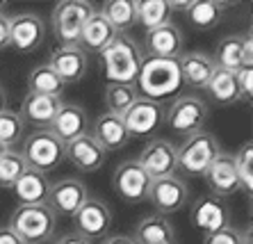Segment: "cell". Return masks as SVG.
I'll use <instances>...</instances> for the list:
<instances>
[{
    "label": "cell",
    "mask_w": 253,
    "mask_h": 244,
    "mask_svg": "<svg viewBox=\"0 0 253 244\" xmlns=\"http://www.w3.org/2000/svg\"><path fill=\"white\" fill-rule=\"evenodd\" d=\"M137 91L144 94V98L160 103L162 98L178 94L183 87V78L178 69V60H162V57H148L144 55L141 69L135 80Z\"/></svg>",
    "instance_id": "1"
},
{
    "label": "cell",
    "mask_w": 253,
    "mask_h": 244,
    "mask_svg": "<svg viewBox=\"0 0 253 244\" xmlns=\"http://www.w3.org/2000/svg\"><path fill=\"white\" fill-rule=\"evenodd\" d=\"M100 60L105 66V76L110 82L117 84H135L137 73L144 62L139 43L128 35H117L112 43L100 53Z\"/></svg>",
    "instance_id": "2"
},
{
    "label": "cell",
    "mask_w": 253,
    "mask_h": 244,
    "mask_svg": "<svg viewBox=\"0 0 253 244\" xmlns=\"http://www.w3.org/2000/svg\"><path fill=\"white\" fill-rule=\"evenodd\" d=\"M57 226V214L46 203L39 205H18L9 217L7 228H12L23 244H43L53 238Z\"/></svg>",
    "instance_id": "3"
},
{
    "label": "cell",
    "mask_w": 253,
    "mask_h": 244,
    "mask_svg": "<svg viewBox=\"0 0 253 244\" xmlns=\"http://www.w3.org/2000/svg\"><path fill=\"white\" fill-rule=\"evenodd\" d=\"M96 7L89 0H64L57 2L50 14V23H53V35L59 46H78L80 41V32L87 23Z\"/></svg>",
    "instance_id": "4"
},
{
    "label": "cell",
    "mask_w": 253,
    "mask_h": 244,
    "mask_svg": "<svg viewBox=\"0 0 253 244\" xmlns=\"http://www.w3.org/2000/svg\"><path fill=\"white\" fill-rule=\"evenodd\" d=\"M21 158L28 169L39 173H48L64 162V144L59 142L50 130H35L21 142Z\"/></svg>",
    "instance_id": "5"
},
{
    "label": "cell",
    "mask_w": 253,
    "mask_h": 244,
    "mask_svg": "<svg viewBox=\"0 0 253 244\" xmlns=\"http://www.w3.org/2000/svg\"><path fill=\"white\" fill-rule=\"evenodd\" d=\"M221 153L217 137L208 130H201L196 135H189L180 146L176 149L178 169L187 176H206L214 158Z\"/></svg>",
    "instance_id": "6"
},
{
    "label": "cell",
    "mask_w": 253,
    "mask_h": 244,
    "mask_svg": "<svg viewBox=\"0 0 253 244\" xmlns=\"http://www.w3.org/2000/svg\"><path fill=\"white\" fill-rule=\"evenodd\" d=\"M208 117H210V107L199 96H178L165 110L167 125L185 137L203 130V125L208 123Z\"/></svg>",
    "instance_id": "7"
},
{
    "label": "cell",
    "mask_w": 253,
    "mask_h": 244,
    "mask_svg": "<svg viewBox=\"0 0 253 244\" xmlns=\"http://www.w3.org/2000/svg\"><path fill=\"white\" fill-rule=\"evenodd\" d=\"M112 190L126 203H144L148 199L151 178L137 160H124L112 173Z\"/></svg>",
    "instance_id": "8"
},
{
    "label": "cell",
    "mask_w": 253,
    "mask_h": 244,
    "mask_svg": "<svg viewBox=\"0 0 253 244\" xmlns=\"http://www.w3.org/2000/svg\"><path fill=\"white\" fill-rule=\"evenodd\" d=\"M146 201H151V205L158 210V214L169 217V214L183 210L189 203V187L178 176H167V178L151 180V190H148Z\"/></svg>",
    "instance_id": "9"
},
{
    "label": "cell",
    "mask_w": 253,
    "mask_h": 244,
    "mask_svg": "<svg viewBox=\"0 0 253 244\" xmlns=\"http://www.w3.org/2000/svg\"><path fill=\"white\" fill-rule=\"evenodd\" d=\"M46 39V25L42 16L23 12L9 16V48L18 53H35Z\"/></svg>",
    "instance_id": "10"
},
{
    "label": "cell",
    "mask_w": 253,
    "mask_h": 244,
    "mask_svg": "<svg viewBox=\"0 0 253 244\" xmlns=\"http://www.w3.org/2000/svg\"><path fill=\"white\" fill-rule=\"evenodd\" d=\"M87 199H89L87 185H84L80 178L66 176V178H62V180H57V183L50 185L46 205L53 210L55 214L73 217V214L78 212V208H80Z\"/></svg>",
    "instance_id": "11"
},
{
    "label": "cell",
    "mask_w": 253,
    "mask_h": 244,
    "mask_svg": "<svg viewBox=\"0 0 253 244\" xmlns=\"http://www.w3.org/2000/svg\"><path fill=\"white\" fill-rule=\"evenodd\" d=\"M137 162L141 169L148 173L151 180L167 178V176H176L178 162H176V146L167 139H151V142L141 149Z\"/></svg>",
    "instance_id": "12"
},
{
    "label": "cell",
    "mask_w": 253,
    "mask_h": 244,
    "mask_svg": "<svg viewBox=\"0 0 253 244\" xmlns=\"http://www.w3.org/2000/svg\"><path fill=\"white\" fill-rule=\"evenodd\" d=\"M121 119H124L130 137H146L153 130H158L160 123L165 121V107H162V103L148 101V98L139 96Z\"/></svg>",
    "instance_id": "13"
},
{
    "label": "cell",
    "mask_w": 253,
    "mask_h": 244,
    "mask_svg": "<svg viewBox=\"0 0 253 244\" xmlns=\"http://www.w3.org/2000/svg\"><path fill=\"white\" fill-rule=\"evenodd\" d=\"M73 224H76V233L83 235L91 242V238H105L110 226H112V212L100 199H91L78 208L73 214Z\"/></svg>",
    "instance_id": "14"
},
{
    "label": "cell",
    "mask_w": 253,
    "mask_h": 244,
    "mask_svg": "<svg viewBox=\"0 0 253 244\" xmlns=\"http://www.w3.org/2000/svg\"><path fill=\"white\" fill-rule=\"evenodd\" d=\"M214 64L217 69L237 73L242 69L251 66L253 60V46H251V35H228L217 43L214 50Z\"/></svg>",
    "instance_id": "15"
},
{
    "label": "cell",
    "mask_w": 253,
    "mask_h": 244,
    "mask_svg": "<svg viewBox=\"0 0 253 244\" xmlns=\"http://www.w3.org/2000/svg\"><path fill=\"white\" fill-rule=\"evenodd\" d=\"M206 183L210 187L212 197L217 199H228L233 197L235 192H240V178H237V169H235V158L230 153H221L214 158L210 167L206 171Z\"/></svg>",
    "instance_id": "16"
},
{
    "label": "cell",
    "mask_w": 253,
    "mask_h": 244,
    "mask_svg": "<svg viewBox=\"0 0 253 244\" xmlns=\"http://www.w3.org/2000/svg\"><path fill=\"white\" fill-rule=\"evenodd\" d=\"M62 107V96H43V94H25L21 103V121L25 125H35L37 130H48L55 114Z\"/></svg>",
    "instance_id": "17"
},
{
    "label": "cell",
    "mask_w": 253,
    "mask_h": 244,
    "mask_svg": "<svg viewBox=\"0 0 253 244\" xmlns=\"http://www.w3.org/2000/svg\"><path fill=\"white\" fill-rule=\"evenodd\" d=\"M64 158L78 169V171L91 173V171H98V169L105 164L107 153L87 132V135H80L78 139L64 144Z\"/></svg>",
    "instance_id": "18"
},
{
    "label": "cell",
    "mask_w": 253,
    "mask_h": 244,
    "mask_svg": "<svg viewBox=\"0 0 253 244\" xmlns=\"http://www.w3.org/2000/svg\"><path fill=\"white\" fill-rule=\"evenodd\" d=\"M183 32L176 23L160 25L155 30H148L144 37L148 57H162V60H178L183 55Z\"/></svg>",
    "instance_id": "19"
},
{
    "label": "cell",
    "mask_w": 253,
    "mask_h": 244,
    "mask_svg": "<svg viewBox=\"0 0 253 244\" xmlns=\"http://www.w3.org/2000/svg\"><path fill=\"white\" fill-rule=\"evenodd\" d=\"M87 128H89V119L84 107L76 105V103H62V107L55 114V119L48 130L53 132L62 144H69L73 139H78L80 135H87Z\"/></svg>",
    "instance_id": "20"
},
{
    "label": "cell",
    "mask_w": 253,
    "mask_h": 244,
    "mask_svg": "<svg viewBox=\"0 0 253 244\" xmlns=\"http://www.w3.org/2000/svg\"><path fill=\"white\" fill-rule=\"evenodd\" d=\"M178 69H180L183 84L192 89H206L212 73L217 71V64L212 60V55L203 53V50H192V53H183L178 57Z\"/></svg>",
    "instance_id": "21"
},
{
    "label": "cell",
    "mask_w": 253,
    "mask_h": 244,
    "mask_svg": "<svg viewBox=\"0 0 253 244\" xmlns=\"http://www.w3.org/2000/svg\"><path fill=\"white\" fill-rule=\"evenodd\" d=\"M48 66L62 78V82H78L83 80L84 73H87V53H84L80 46H59L53 53Z\"/></svg>",
    "instance_id": "22"
},
{
    "label": "cell",
    "mask_w": 253,
    "mask_h": 244,
    "mask_svg": "<svg viewBox=\"0 0 253 244\" xmlns=\"http://www.w3.org/2000/svg\"><path fill=\"white\" fill-rule=\"evenodd\" d=\"M192 221L201 233L212 235V233L221 231V228L230 226L228 224V208L226 203L217 197H203L194 203L192 208Z\"/></svg>",
    "instance_id": "23"
},
{
    "label": "cell",
    "mask_w": 253,
    "mask_h": 244,
    "mask_svg": "<svg viewBox=\"0 0 253 244\" xmlns=\"http://www.w3.org/2000/svg\"><path fill=\"white\" fill-rule=\"evenodd\" d=\"M96 142L103 146V151H121L128 146L130 135L126 130V123L121 117H114V114H100L98 119L91 125V132H89Z\"/></svg>",
    "instance_id": "24"
},
{
    "label": "cell",
    "mask_w": 253,
    "mask_h": 244,
    "mask_svg": "<svg viewBox=\"0 0 253 244\" xmlns=\"http://www.w3.org/2000/svg\"><path fill=\"white\" fill-rule=\"evenodd\" d=\"M12 192L18 199V205H39V203H46L48 192H50V180L46 173L25 169L23 176L14 183Z\"/></svg>",
    "instance_id": "25"
},
{
    "label": "cell",
    "mask_w": 253,
    "mask_h": 244,
    "mask_svg": "<svg viewBox=\"0 0 253 244\" xmlns=\"http://www.w3.org/2000/svg\"><path fill=\"white\" fill-rule=\"evenodd\" d=\"M135 244H176V231L169 217L162 214H148L137 224L135 235H130Z\"/></svg>",
    "instance_id": "26"
},
{
    "label": "cell",
    "mask_w": 253,
    "mask_h": 244,
    "mask_svg": "<svg viewBox=\"0 0 253 244\" xmlns=\"http://www.w3.org/2000/svg\"><path fill=\"white\" fill-rule=\"evenodd\" d=\"M114 37H117V32H114L112 25L105 21V16H103L100 12H94L91 18L84 23L83 32H80V41H78V46L83 48L84 53L100 55L110 43H112Z\"/></svg>",
    "instance_id": "27"
},
{
    "label": "cell",
    "mask_w": 253,
    "mask_h": 244,
    "mask_svg": "<svg viewBox=\"0 0 253 244\" xmlns=\"http://www.w3.org/2000/svg\"><path fill=\"white\" fill-rule=\"evenodd\" d=\"M228 7L230 2H219V0H192V5L185 14L196 30H212L221 23V16Z\"/></svg>",
    "instance_id": "28"
},
{
    "label": "cell",
    "mask_w": 253,
    "mask_h": 244,
    "mask_svg": "<svg viewBox=\"0 0 253 244\" xmlns=\"http://www.w3.org/2000/svg\"><path fill=\"white\" fill-rule=\"evenodd\" d=\"M135 23L146 28V32L171 23L169 0H135Z\"/></svg>",
    "instance_id": "29"
},
{
    "label": "cell",
    "mask_w": 253,
    "mask_h": 244,
    "mask_svg": "<svg viewBox=\"0 0 253 244\" xmlns=\"http://www.w3.org/2000/svg\"><path fill=\"white\" fill-rule=\"evenodd\" d=\"M206 91L212 98V103H217V105H233V103L242 101L235 73L224 71V69H217V71L212 73L210 82L206 84Z\"/></svg>",
    "instance_id": "30"
},
{
    "label": "cell",
    "mask_w": 253,
    "mask_h": 244,
    "mask_svg": "<svg viewBox=\"0 0 253 244\" xmlns=\"http://www.w3.org/2000/svg\"><path fill=\"white\" fill-rule=\"evenodd\" d=\"M100 14L117 35H126L135 25V0H107L100 7Z\"/></svg>",
    "instance_id": "31"
},
{
    "label": "cell",
    "mask_w": 253,
    "mask_h": 244,
    "mask_svg": "<svg viewBox=\"0 0 253 244\" xmlns=\"http://www.w3.org/2000/svg\"><path fill=\"white\" fill-rule=\"evenodd\" d=\"M62 89H64L62 78H59L48 64H39L30 71V76H28V91L30 94L62 96Z\"/></svg>",
    "instance_id": "32"
},
{
    "label": "cell",
    "mask_w": 253,
    "mask_h": 244,
    "mask_svg": "<svg viewBox=\"0 0 253 244\" xmlns=\"http://www.w3.org/2000/svg\"><path fill=\"white\" fill-rule=\"evenodd\" d=\"M139 98L135 84H117V82H107L105 87V105H107V114L114 117H124L130 110V105Z\"/></svg>",
    "instance_id": "33"
},
{
    "label": "cell",
    "mask_w": 253,
    "mask_h": 244,
    "mask_svg": "<svg viewBox=\"0 0 253 244\" xmlns=\"http://www.w3.org/2000/svg\"><path fill=\"white\" fill-rule=\"evenodd\" d=\"M25 137V123L21 121L18 112L2 110L0 112V144L12 151L16 144H21Z\"/></svg>",
    "instance_id": "34"
},
{
    "label": "cell",
    "mask_w": 253,
    "mask_h": 244,
    "mask_svg": "<svg viewBox=\"0 0 253 244\" xmlns=\"http://www.w3.org/2000/svg\"><path fill=\"white\" fill-rule=\"evenodd\" d=\"M25 169H28V164H25L18 151H5V155L0 158V187L12 190L14 183L23 176Z\"/></svg>",
    "instance_id": "35"
},
{
    "label": "cell",
    "mask_w": 253,
    "mask_h": 244,
    "mask_svg": "<svg viewBox=\"0 0 253 244\" xmlns=\"http://www.w3.org/2000/svg\"><path fill=\"white\" fill-rule=\"evenodd\" d=\"M233 158H235V169H237V178H240V187L247 190V194H251V190H253V144L244 142Z\"/></svg>",
    "instance_id": "36"
},
{
    "label": "cell",
    "mask_w": 253,
    "mask_h": 244,
    "mask_svg": "<svg viewBox=\"0 0 253 244\" xmlns=\"http://www.w3.org/2000/svg\"><path fill=\"white\" fill-rule=\"evenodd\" d=\"M203 244H251V238H249V233H242L240 228L226 226L212 235H206Z\"/></svg>",
    "instance_id": "37"
},
{
    "label": "cell",
    "mask_w": 253,
    "mask_h": 244,
    "mask_svg": "<svg viewBox=\"0 0 253 244\" xmlns=\"http://www.w3.org/2000/svg\"><path fill=\"white\" fill-rule=\"evenodd\" d=\"M235 80H237V89H240V98L251 101V94H253V69L251 66H247V69L237 71Z\"/></svg>",
    "instance_id": "38"
},
{
    "label": "cell",
    "mask_w": 253,
    "mask_h": 244,
    "mask_svg": "<svg viewBox=\"0 0 253 244\" xmlns=\"http://www.w3.org/2000/svg\"><path fill=\"white\" fill-rule=\"evenodd\" d=\"M9 46V16L0 9V50Z\"/></svg>",
    "instance_id": "39"
},
{
    "label": "cell",
    "mask_w": 253,
    "mask_h": 244,
    "mask_svg": "<svg viewBox=\"0 0 253 244\" xmlns=\"http://www.w3.org/2000/svg\"><path fill=\"white\" fill-rule=\"evenodd\" d=\"M55 244H91L87 238L83 235H78V233H64V235H59L55 240Z\"/></svg>",
    "instance_id": "40"
},
{
    "label": "cell",
    "mask_w": 253,
    "mask_h": 244,
    "mask_svg": "<svg viewBox=\"0 0 253 244\" xmlns=\"http://www.w3.org/2000/svg\"><path fill=\"white\" fill-rule=\"evenodd\" d=\"M0 244H23V242H21V238H18L12 228L0 226Z\"/></svg>",
    "instance_id": "41"
},
{
    "label": "cell",
    "mask_w": 253,
    "mask_h": 244,
    "mask_svg": "<svg viewBox=\"0 0 253 244\" xmlns=\"http://www.w3.org/2000/svg\"><path fill=\"white\" fill-rule=\"evenodd\" d=\"M100 244H135V240L130 235H107Z\"/></svg>",
    "instance_id": "42"
},
{
    "label": "cell",
    "mask_w": 253,
    "mask_h": 244,
    "mask_svg": "<svg viewBox=\"0 0 253 244\" xmlns=\"http://www.w3.org/2000/svg\"><path fill=\"white\" fill-rule=\"evenodd\" d=\"M7 110V91L2 89V84H0V112Z\"/></svg>",
    "instance_id": "43"
},
{
    "label": "cell",
    "mask_w": 253,
    "mask_h": 244,
    "mask_svg": "<svg viewBox=\"0 0 253 244\" xmlns=\"http://www.w3.org/2000/svg\"><path fill=\"white\" fill-rule=\"evenodd\" d=\"M5 151H9V149H5V146H2V144H0V158H2V155H5Z\"/></svg>",
    "instance_id": "44"
}]
</instances>
